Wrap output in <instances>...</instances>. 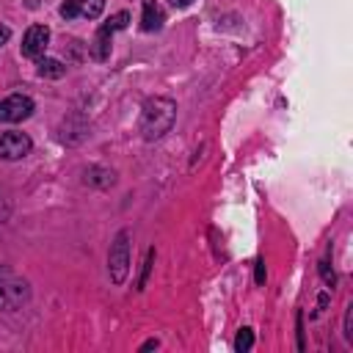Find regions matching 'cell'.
I'll return each instance as SVG.
<instances>
[{
  "label": "cell",
  "instance_id": "7a4b0ae2",
  "mask_svg": "<svg viewBox=\"0 0 353 353\" xmlns=\"http://www.w3.org/2000/svg\"><path fill=\"white\" fill-rule=\"evenodd\" d=\"M28 301H30V284L11 268L0 265V312L19 309Z\"/></svg>",
  "mask_w": 353,
  "mask_h": 353
},
{
  "label": "cell",
  "instance_id": "ac0fdd59",
  "mask_svg": "<svg viewBox=\"0 0 353 353\" xmlns=\"http://www.w3.org/2000/svg\"><path fill=\"white\" fill-rule=\"evenodd\" d=\"M152 347H160V342H157V339H146V342L141 345V353H143V350H152Z\"/></svg>",
  "mask_w": 353,
  "mask_h": 353
},
{
  "label": "cell",
  "instance_id": "7c38bea8",
  "mask_svg": "<svg viewBox=\"0 0 353 353\" xmlns=\"http://www.w3.org/2000/svg\"><path fill=\"white\" fill-rule=\"evenodd\" d=\"M254 347V331L251 328H240L237 336H234V350L237 353H248Z\"/></svg>",
  "mask_w": 353,
  "mask_h": 353
},
{
  "label": "cell",
  "instance_id": "9a60e30c",
  "mask_svg": "<svg viewBox=\"0 0 353 353\" xmlns=\"http://www.w3.org/2000/svg\"><path fill=\"white\" fill-rule=\"evenodd\" d=\"M61 17H63V19L77 17V0H63V3H61Z\"/></svg>",
  "mask_w": 353,
  "mask_h": 353
},
{
  "label": "cell",
  "instance_id": "3957f363",
  "mask_svg": "<svg viewBox=\"0 0 353 353\" xmlns=\"http://www.w3.org/2000/svg\"><path fill=\"white\" fill-rule=\"evenodd\" d=\"M108 273H110V281L113 284H124L127 273H130V232L121 229L113 243H110V251H108Z\"/></svg>",
  "mask_w": 353,
  "mask_h": 353
},
{
  "label": "cell",
  "instance_id": "5b68a950",
  "mask_svg": "<svg viewBox=\"0 0 353 353\" xmlns=\"http://www.w3.org/2000/svg\"><path fill=\"white\" fill-rule=\"evenodd\" d=\"M30 113H33V99L25 94H11L0 102V121H6V124L25 121Z\"/></svg>",
  "mask_w": 353,
  "mask_h": 353
},
{
  "label": "cell",
  "instance_id": "277c9868",
  "mask_svg": "<svg viewBox=\"0 0 353 353\" xmlns=\"http://www.w3.org/2000/svg\"><path fill=\"white\" fill-rule=\"evenodd\" d=\"M127 22H130V14H127V11H119V14H113V17L97 30V36H94V41H91V58H94V61H105V58L110 55V39H113L116 30L127 28Z\"/></svg>",
  "mask_w": 353,
  "mask_h": 353
},
{
  "label": "cell",
  "instance_id": "8992f818",
  "mask_svg": "<svg viewBox=\"0 0 353 353\" xmlns=\"http://www.w3.org/2000/svg\"><path fill=\"white\" fill-rule=\"evenodd\" d=\"M33 149V141L25 135V132H3L0 135V157L3 160H22L28 152Z\"/></svg>",
  "mask_w": 353,
  "mask_h": 353
},
{
  "label": "cell",
  "instance_id": "d6986e66",
  "mask_svg": "<svg viewBox=\"0 0 353 353\" xmlns=\"http://www.w3.org/2000/svg\"><path fill=\"white\" fill-rule=\"evenodd\" d=\"M168 3H171V6H176V8H185V6H190L193 0H168Z\"/></svg>",
  "mask_w": 353,
  "mask_h": 353
},
{
  "label": "cell",
  "instance_id": "e0dca14e",
  "mask_svg": "<svg viewBox=\"0 0 353 353\" xmlns=\"http://www.w3.org/2000/svg\"><path fill=\"white\" fill-rule=\"evenodd\" d=\"M11 39V28H6V25H0V47L6 44Z\"/></svg>",
  "mask_w": 353,
  "mask_h": 353
},
{
  "label": "cell",
  "instance_id": "30bf717a",
  "mask_svg": "<svg viewBox=\"0 0 353 353\" xmlns=\"http://www.w3.org/2000/svg\"><path fill=\"white\" fill-rule=\"evenodd\" d=\"M63 72H66V66L61 63V61H55V58H39V74L41 77H50V80H58V77H63Z\"/></svg>",
  "mask_w": 353,
  "mask_h": 353
},
{
  "label": "cell",
  "instance_id": "9c48e42d",
  "mask_svg": "<svg viewBox=\"0 0 353 353\" xmlns=\"http://www.w3.org/2000/svg\"><path fill=\"white\" fill-rule=\"evenodd\" d=\"M85 182L94 185V188H110L116 182V174L110 168H99V165H91L85 171Z\"/></svg>",
  "mask_w": 353,
  "mask_h": 353
},
{
  "label": "cell",
  "instance_id": "4fadbf2b",
  "mask_svg": "<svg viewBox=\"0 0 353 353\" xmlns=\"http://www.w3.org/2000/svg\"><path fill=\"white\" fill-rule=\"evenodd\" d=\"M317 268H320V279H323V281H325L328 287H334L336 276H334V268H331V262H328V259H323V262H320Z\"/></svg>",
  "mask_w": 353,
  "mask_h": 353
},
{
  "label": "cell",
  "instance_id": "6da1fadb",
  "mask_svg": "<svg viewBox=\"0 0 353 353\" xmlns=\"http://www.w3.org/2000/svg\"><path fill=\"white\" fill-rule=\"evenodd\" d=\"M174 119H176V102L168 97H152L141 108L138 130L146 141H157L174 127Z\"/></svg>",
  "mask_w": 353,
  "mask_h": 353
},
{
  "label": "cell",
  "instance_id": "52a82bcc",
  "mask_svg": "<svg viewBox=\"0 0 353 353\" xmlns=\"http://www.w3.org/2000/svg\"><path fill=\"white\" fill-rule=\"evenodd\" d=\"M50 44V28L47 25H30L22 36V55L25 58H41Z\"/></svg>",
  "mask_w": 353,
  "mask_h": 353
},
{
  "label": "cell",
  "instance_id": "8fae6325",
  "mask_svg": "<svg viewBox=\"0 0 353 353\" xmlns=\"http://www.w3.org/2000/svg\"><path fill=\"white\" fill-rule=\"evenodd\" d=\"M105 11V0H77V14L85 19H97Z\"/></svg>",
  "mask_w": 353,
  "mask_h": 353
},
{
  "label": "cell",
  "instance_id": "5bb4252c",
  "mask_svg": "<svg viewBox=\"0 0 353 353\" xmlns=\"http://www.w3.org/2000/svg\"><path fill=\"white\" fill-rule=\"evenodd\" d=\"M342 328H345V339L353 345V303L345 306V325Z\"/></svg>",
  "mask_w": 353,
  "mask_h": 353
},
{
  "label": "cell",
  "instance_id": "ba28073f",
  "mask_svg": "<svg viewBox=\"0 0 353 353\" xmlns=\"http://www.w3.org/2000/svg\"><path fill=\"white\" fill-rule=\"evenodd\" d=\"M163 22H165V14H163L160 3H157V0H143L141 28H143L146 33H152V30H160V28H163Z\"/></svg>",
  "mask_w": 353,
  "mask_h": 353
},
{
  "label": "cell",
  "instance_id": "2e32d148",
  "mask_svg": "<svg viewBox=\"0 0 353 353\" xmlns=\"http://www.w3.org/2000/svg\"><path fill=\"white\" fill-rule=\"evenodd\" d=\"M254 281H256V284H262V281H265V262H262V259H256V273H254Z\"/></svg>",
  "mask_w": 353,
  "mask_h": 353
}]
</instances>
